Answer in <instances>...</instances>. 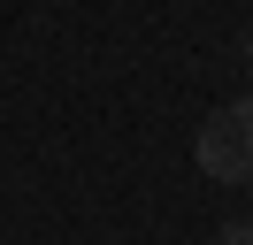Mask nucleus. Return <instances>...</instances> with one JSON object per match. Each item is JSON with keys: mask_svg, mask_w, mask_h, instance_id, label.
Returning <instances> with one entry per match:
<instances>
[{"mask_svg": "<svg viewBox=\"0 0 253 245\" xmlns=\"http://www.w3.org/2000/svg\"><path fill=\"white\" fill-rule=\"evenodd\" d=\"M222 245H253V222H230V230H222Z\"/></svg>", "mask_w": 253, "mask_h": 245, "instance_id": "obj_2", "label": "nucleus"}, {"mask_svg": "<svg viewBox=\"0 0 253 245\" xmlns=\"http://www.w3.org/2000/svg\"><path fill=\"white\" fill-rule=\"evenodd\" d=\"M246 77H253V39H246Z\"/></svg>", "mask_w": 253, "mask_h": 245, "instance_id": "obj_3", "label": "nucleus"}, {"mask_svg": "<svg viewBox=\"0 0 253 245\" xmlns=\"http://www.w3.org/2000/svg\"><path fill=\"white\" fill-rule=\"evenodd\" d=\"M192 153H200V168L215 184H253V100L215 107L200 122V138H192Z\"/></svg>", "mask_w": 253, "mask_h": 245, "instance_id": "obj_1", "label": "nucleus"}]
</instances>
